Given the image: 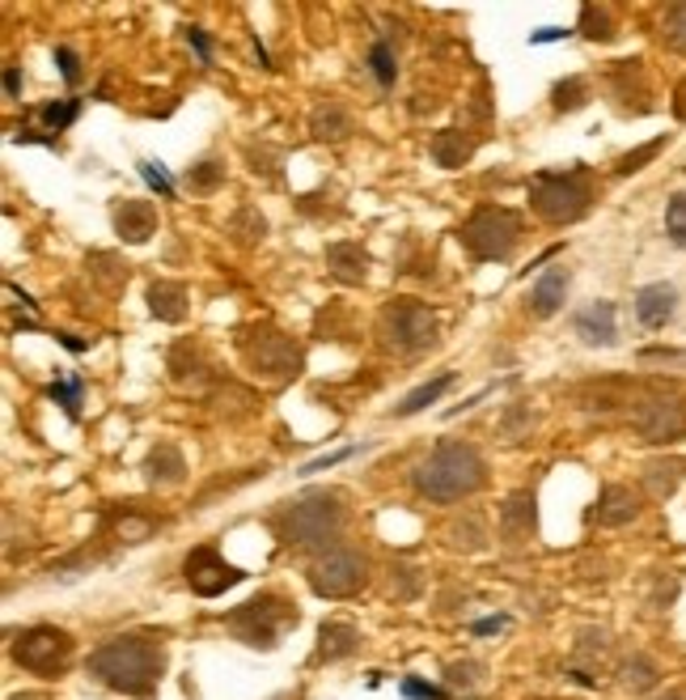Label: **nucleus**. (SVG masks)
<instances>
[{
	"instance_id": "1",
	"label": "nucleus",
	"mask_w": 686,
	"mask_h": 700,
	"mask_svg": "<svg viewBox=\"0 0 686 700\" xmlns=\"http://www.w3.org/2000/svg\"><path fill=\"white\" fill-rule=\"evenodd\" d=\"M85 671L119 697L149 700L166 676V646L157 632H119L85 658Z\"/></svg>"
},
{
	"instance_id": "2",
	"label": "nucleus",
	"mask_w": 686,
	"mask_h": 700,
	"mask_svg": "<svg viewBox=\"0 0 686 700\" xmlns=\"http://www.w3.org/2000/svg\"><path fill=\"white\" fill-rule=\"evenodd\" d=\"M483 488H488V459L474 442H462V437H441L411 467V493L428 506H458Z\"/></svg>"
},
{
	"instance_id": "3",
	"label": "nucleus",
	"mask_w": 686,
	"mask_h": 700,
	"mask_svg": "<svg viewBox=\"0 0 686 700\" xmlns=\"http://www.w3.org/2000/svg\"><path fill=\"white\" fill-rule=\"evenodd\" d=\"M272 527L285 539L288 548L301 552H327L339 544V535L348 531V506L339 488H306L293 501L272 514Z\"/></svg>"
},
{
	"instance_id": "4",
	"label": "nucleus",
	"mask_w": 686,
	"mask_h": 700,
	"mask_svg": "<svg viewBox=\"0 0 686 700\" xmlns=\"http://www.w3.org/2000/svg\"><path fill=\"white\" fill-rule=\"evenodd\" d=\"M237 362L250 378H259L267 387H288L301 378L306 369V348L297 339L280 332L276 323H250V327H237L234 336Z\"/></svg>"
},
{
	"instance_id": "5",
	"label": "nucleus",
	"mask_w": 686,
	"mask_h": 700,
	"mask_svg": "<svg viewBox=\"0 0 686 700\" xmlns=\"http://www.w3.org/2000/svg\"><path fill=\"white\" fill-rule=\"evenodd\" d=\"M597 204V179L585 162H572L564 170H539L530 179V209L546 225H576L590 217Z\"/></svg>"
},
{
	"instance_id": "6",
	"label": "nucleus",
	"mask_w": 686,
	"mask_h": 700,
	"mask_svg": "<svg viewBox=\"0 0 686 700\" xmlns=\"http://www.w3.org/2000/svg\"><path fill=\"white\" fill-rule=\"evenodd\" d=\"M378 344L395 357H420L428 348H437L441 339V318L420 297H395L378 311Z\"/></svg>"
},
{
	"instance_id": "7",
	"label": "nucleus",
	"mask_w": 686,
	"mask_h": 700,
	"mask_svg": "<svg viewBox=\"0 0 686 700\" xmlns=\"http://www.w3.org/2000/svg\"><path fill=\"white\" fill-rule=\"evenodd\" d=\"M521 239H525L521 213L504 209V204H479L458 230V242L474 264H509L518 255Z\"/></svg>"
},
{
	"instance_id": "8",
	"label": "nucleus",
	"mask_w": 686,
	"mask_h": 700,
	"mask_svg": "<svg viewBox=\"0 0 686 700\" xmlns=\"http://www.w3.org/2000/svg\"><path fill=\"white\" fill-rule=\"evenodd\" d=\"M297 620H301V611L288 603L285 595L263 590L250 603L234 607V611L225 616V628L234 632L242 646H250V650H276V646H280V632H285L288 625L297 628Z\"/></svg>"
},
{
	"instance_id": "9",
	"label": "nucleus",
	"mask_w": 686,
	"mask_h": 700,
	"mask_svg": "<svg viewBox=\"0 0 686 700\" xmlns=\"http://www.w3.org/2000/svg\"><path fill=\"white\" fill-rule=\"evenodd\" d=\"M369 552L352 544H335L306 565V581L318 599H352L369 586Z\"/></svg>"
},
{
	"instance_id": "10",
	"label": "nucleus",
	"mask_w": 686,
	"mask_h": 700,
	"mask_svg": "<svg viewBox=\"0 0 686 700\" xmlns=\"http://www.w3.org/2000/svg\"><path fill=\"white\" fill-rule=\"evenodd\" d=\"M72 653H76V641H72L69 628L55 625H30L22 632H13L9 641V658L39 679H60L69 671Z\"/></svg>"
},
{
	"instance_id": "11",
	"label": "nucleus",
	"mask_w": 686,
	"mask_h": 700,
	"mask_svg": "<svg viewBox=\"0 0 686 700\" xmlns=\"http://www.w3.org/2000/svg\"><path fill=\"white\" fill-rule=\"evenodd\" d=\"M632 429L644 446L686 442V399L683 395H644L632 412Z\"/></svg>"
},
{
	"instance_id": "12",
	"label": "nucleus",
	"mask_w": 686,
	"mask_h": 700,
	"mask_svg": "<svg viewBox=\"0 0 686 700\" xmlns=\"http://www.w3.org/2000/svg\"><path fill=\"white\" fill-rule=\"evenodd\" d=\"M183 578H187V586L199 599H216V595L242 586L246 574H242L237 565H229L216 544H199V548H191V552L183 556Z\"/></svg>"
},
{
	"instance_id": "13",
	"label": "nucleus",
	"mask_w": 686,
	"mask_h": 700,
	"mask_svg": "<svg viewBox=\"0 0 686 700\" xmlns=\"http://www.w3.org/2000/svg\"><path fill=\"white\" fill-rule=\"evenodd\" d=\"M496 527H500V544L509 552H521L525 544H534V535H539V493L534 488L509 493L496 509Z\"/></svg>"
},
{
	"instance_id": "14",
	"label": "nucleus",
	"mask_w": 686,
	"mask_h": 700,
	"mask_svg": "<svg viewBox=\"0 0 686 700\" xmlns=\"http://www.w3.org/2000/svg\"><path fill=\"white\" fill-rule=\"evenodd\" d=\"M166 369H170V383L183 390H204L216 378V365L208 357V348L199 339H178L174 348L166 353Z\"/></svg>"
},
{
	"instance_id": "15",
	"label": "nucleus",
	"mask_w": 686,
	"mask_h": 700,
	"mask_svg": "<svg viewBox=\"0 0 686 700\" xmlns=\"http://www.w3.org/2000/svg\"><path fill=\"white\" fill-rule=\"evenodd\" d=\"M639 514H644V501L632 484H602L597 501L590 509V523L606 527V531H618V527H632Z\"/></svg>"
},
{
	"instance_id": "16",
	"label": "nucleus",
	"mask_w": 686,
	"mask_h": 700,
	"mask_svg": "<svg viewBox=\"0 0 686 700\" xmlns=\"http://www.w3.org/2000/svg\"><path fill=\"white\" fill-rule=\"evenodd\" d=\"M618 306L615 302H606V297H597L590 306H581V311L572 314V336L581 339L585 348H615L618 344Z\"/></svg>"
},
{
	"instance_id": "17",
	"label": "nucleus",
	"mask_w": 686,
	"mask_h": 700,
	"mask_svg": "<svg viewBox=\"0 0 686 700\" xmlns=\"http://www.w3.org/2000/svg\"><path fill=\"white\" fill-rule=\"evenodd\" d=\"M111 225H115L119 242L144 246V242H153L162 221H157V204H153V200H132V195H123V200H115V209H111Z\"/></svg>"
},
{
	"instance_id": "18",
	"label": "nucleus",
	"mask_w": 686,
	"mask_h": 700,
	"mask_svg": "<svg viewBox=\"0 0 686 700\" xmlns=\"http://www.w3.org/2000/svg\"><path fill=\"white\" fill-rule=\"evenodd\" d=\"M102 527H106V535H111L115 544H123V548H136V544H149V539L162 531L166 523H162V518H153V514H144V509H136V501H127V506L106 509V514H102Z\"/></svg>"
},
{
	"instance_id": "19",
	"label": "nucleus",
	"mask_w": 686,
	"mask_h": 700,
	"mask_svg": "<svg viewBox=\"0 0 686 700\" xmlns=\"http://www.w3.org/2000/svg\"><path fill=\"white\" fill-rule=\"evenodd\" d=\"M365 650V632L348 620H322L318 625V646H314V667H331L344 658H356Z\"/></svg>"
},
{
	"instance_id": "20",
	"label": "nucleus",
	"mask_w": 686,
	"mask_h": 700,
	"mask_svg": "<svg viewBox=\"0 0 686 700\" xmlns=\"http://www.w3.org/2000/svg\"><path fill=\"white\" fill-rule=\"evenodd\" d=\"M569 290H572V272L564 264L546 267L543 276L530 285V297H525V311L534 314V318H555V314L564 311V302H569Z\"/></svg>"
},
{
	"instance_id": "21",
	"label": "nucleus",
	"mask_w": 686,
	"mask_h": 700,
	"mask_svg": "<svg viewBox=\"0 0 686 700\" xmlns=\"http://www.w3.org/2000/svg\"><path fill=\"white\" fill-rule=\"evenodd\" d=\"M322 264H327V276L339 281V285H365L369 281V251L352 239L327 242Z\"/></svg>"
},
{
	"instance_id": "22",
	"label": "nucleus",
	"mask_w": 686,
	"mask_h": 700,
	"mask_svg": "<svg viewBox=\"0 0 686 700\" xmlns=\"http://www.w3.org/2000/svg\"><path fill=\"white\" fill-rule=\"evenodd\" d=\"M674 314H678V290H674L669 281H653V285L636 290V323L639 327L662 332L665 323H674Z\"/></svg>"
},
{
	"instance_id": "23",
	"label": "nucleus",
	"mask_w": 686,
	"mask_h": 700,
	"mask_svg": "<svg viewBox=\"0 0 686 700\" xmlns=\"http://www.w3.org/2000/svg\"><path fill=\"white\" fill-rule=\"evenodd\" d=\"M352 132H356L352 111H348L339 98H322V102H314V111H309V136H314V141H322V145H339V141H348Z\"/></svg>"
},
{
	"instance_id": "24",
	"label": "nucleus",
	"mask_w": 686,
	"mask_h": 700,
	"mask_svg": "<svg viewBox=\"0 0 686 700\" xmlns=\"http://www.w3.org/2000/svg\"><path fill=\"white\" fill-rule=\"evenodd\" d=\"M183 480H187V459H183V450H178L174 442L149 446V455H144V484H149V488H178Z\"/></svg>"
},
{
	"instance_id": "25",
	"label": "nucleus",
	"mask_w": 686,
	"mask_h": 700,
	"mask_svg": "<svg viewBox=\"0 0 686 700\" xmlns=\"http://www.w3.org/2000/svg\"><path fill=\"white\" fill-rule=\"evenodd\" d=\"M446 544H450L453 552H488L492 548V531H488V523H483V514L479 509H462V514H453L450 523H446Z\"/></svg>"
},
{
	"instance_id": "26",
	"label": "nucleus",
	"mask_w": 686,
	"mask_h": 700,
	"mask_svg": "<svg viewBox=\"0 0 686 700\" xmlns=\"http://www.w3.org/2000/svg\"><path fill=\"white\" fill-rule=\"evenodd\" d=\"M144 302H149V314L157 318V323H183L191 314V293L183 281H153L149 290H144Z\"/></svg>"
},
{
	"instance_id": "27",
	"label": "nucleus",
	"mask_w": 686,
	"mask_h": 700,
	"mask_svg": "<svg viewBox=\"0 0 686 700\" xmlns=\"http://www.w3.org/2000/svg\"><path fill=\"white\" fill-rule=\"evenodd\" d=\"M474 149H479V141L471 132H462V128H441L428 141V153H432V162L441 170H462L474 158Z\"/></svg>"
},
{
	"instance_id": "28",
	"label": "nucleus",
	"mask_w": 686,
	"mask_h": 700,
	"mask_svg": "<svg viewBox=\"0 0 686 700\" xmlns=\"http://www.w3.org/2000/svg\"><path fill=\"white\" fill-rule=\"evenodd\" d=\"M453 383H458V374H453V369H446V374L428 378L424 387L407 390V395H402L399 404H395V408L386 412V416H390V420H407V416H420V412L432 408V404H437V399H441V395H446V390H450Z\"/></svg>"
},
{
	"instance_id": "29",
	"label": "nucleus",
	"mask_w": 686,
	"mask_h": 700,
	"mask_svg": "<svg viewBox=\"0 0 686 700\" xmlns=\"http://www.w3.org/2000/svg\"><path fill=\"white\" fill-rule=\"evenodd\" d=\"M267 230H272V225H267V217L259 213V204H250V200H242L234 209V217L225 221V234H229V242L242 246V251L267 242Z\"/></svg>"
},
{
	"instance_id": "30",
	"label": "nucleus",
	"mask_w": 686,
	"mask_h": 700,
	"mask_svg": "<svg viewBox=\"0 0 686 700\" xmlns=\"http://www.w3.org/2000/svg\"><path fill=\"white\" fill-rule=\"evenodd\" d=\"M639 480H644V488H648L653 501H669V497L678 493V484L686 480V463L683 459H648L644 463V471H639Z\"/></svg>"
},
{
	"instance_id": "31",
	"label": "nucleus",
	"mask_w": 686,
	"mask_h": 700,
	"mask_svg": "<svg viewBox=\"0 0 686 700\" xmlns=\"http://www.w3.org/2000/svg\"><path fill=\"white\" fill-rule=\"evenodd\" d=\"M618 683H623L632 697L653 692V688L662 683V667H657V658H648V653H627V658L618 662Z\"/></svg>"
},
{
	"instance_id": "32",
	"label": "nucleus",
	"mask_w": 686,
	"mask_h": 700,
	"mask_svg": "<svg viewBox=\"0 0 686 700\" xmlns=\"http://www.w3.org/2000/svg\"><path fill=\"white\" fill-rule=\"evenodd\" d=\"M534 425H539V412L530 408V399H513V404H504L496 420V437L504 446H518L525 437L534 434Z\"/></svg>"
},
{
	"instance_id": "33",
	"label": "nucleus",
	"mask_w": 686,
	"mask_h": 700,
	"mask_svg": "<svg viewBox=\"0 0 686 700\" xmlns=\"http://www.w3.org/2000/svg\"><path fill=\"white\" fill-rule=\"evenodd\" d=\"M183 187L191 195H216L225 187V158L221 153H204L199 162H191L183 174Z\"/></svg>"
},
{
	"instance_id": "34",
	"label": "nucleus",
	"mask_w": 686,
	"mask_h": 700,
	"mask_svg": "<svg viewBox=\"0 0 686 700\" xmlns=\"http://www.w3.org/2000/svg\"><path fill=\"white\" fill-rule=\"evenodd\" d=\"M590 77H560L555 85H551V111L555 115H572V111H585L590 106Z\"/></svg>"
},
{
	"instance_id": "35",
	"label": "nucleus",
	"mask_w": 686,
	"mask_h": 700,
	"mask_svg": "<svg viewBox=\"0 0 686 700\" xmlns=\"http://www.w3.org/2000/svg\"><path fill=\"white\" fill-rule=\"evenodd\" d=\"M365 64H369V73L378 81L381 90H395V81H399V55H395V43L390 39H378L369 55H365Z\"/></svg>"
},
{
	"instance_id": "36",
	"label": "nucleus",
	"mask_w": 686,
	"mask_h": 700,
	"mask_svg": "<svg viewBox=\"0 0 686 700\" xmlns=\"http://www.w3.org/2000/svg\"><path fill=\"white\" fill-rule=\"evenodd\" d=\"M576 30L590 39V43H611L618 30H615V13L606 4H581V22Z\"/></svg>"
},
{
	"instance_id": "37",
	"label": "nucleus",
	"mask_w": 686,
	"mask_h": 700,
	"mask_svg": "<svg viewBox=\"0 0 686 700\" xmlns=\"http://www.w3.org/2000/svg\"><path fill=\"white\" fill-rule=\"evenodd\" d=\"M446 683H450L453 692H462V697H474L483 683H488V667L479 662V658H462V662H450L446 667Z\"/></svg>"
},
{
	"instance_id": "38",
	"label": "nucleus",
	"mask_w": 686,
	"mask_h": 700,
	"mask_svg": "<svg viewBox=\"0 0 686 700\" xmlns=\"http://www.w3.org/2000/svg\"><path fill=\"white\" fill-rule=\"evenodd\" d=\"M81 395H85V378L81 374H69V378H60V383L48 387V399H55L64 408V416H69L72 425L81 420Z\"/></svg>"
},
{
	"instance_id": "39",
	"label": "nucleus",
	"mask_w": 686,
	"mask_h": 700,
	"mask_svg": "<svg viewBox=\"0 0 686 700\" xmlns=\"http://www.w3.org/2000/svg\"><path fill=\"white\" fill-rule=\"evenodd\" d=\"M420 590H424V574L416 565H407V560H395L390 565V595L402 599V603H411V599H420Z\"/></svg>"
},
{
	"instance_id": "40",
	"label": "nucleus",
	"mask_w": 686,
	"mask_h": 700,
	"mask_svg": "<svg viewBox=\"0 0 686 700\" xmlns=\"http://www.w3.org/2000/svg\"><path fill=\"white\" fill-rule=\"evenodd\" d=\"M662 43L674 55H686V4H669L662 13Z\"/></svg>"
},
{
	"instance_id": "41",
	"label": "nucleus",
	"mask_w": 686,
	"mask_h": 700,
	"mask_svg": "<svg viewBox=\"0 0 686 700\" xmlns=\"http://www.w3.org/2000/svg\"><path fill=\"white\" fill-rule=\"evenodd\" d=\"M76 115H81V98H60V102L39 106V120L48 123V132H64V128H72Z\"/></svg>"
},
{
	"instance_id": "42",
	"label": "nucleus",
	"mask_w": 686,
	"mask_h": 700,
	"mask_svg": "<svg viewBox=\"0 0 686 700\" xmlns=\"http://www.w3.org/2000/svg\"><path fill=\"white\" fill-rule=\"evenodd\" d=\"M669 145V136H657V141H648V145H639V149H632V153H623L615 162V174L618 179H627V174H636V170H644L662 149Z\"/></svg>"
},
{
	"instance_id": "43",
	"label": "nucleus",
	"mask_w": 686,
	"mask_h": 700,
	"mask_svg": "<svg viewBox=\"0 0 686 700\" xmlns=\"http://www.w3.org/2000/svg\"><path fill=\"white\" fill-rule=\"evenodd\" d=\"M611 650V632L606 628H581L576 632V662H597Z\"/></svg>"
},
{
	"instance_id": "44",
	"label": "nucleus",
	"mask_w": 686,
	"mask_h": 700,
	"mask_svg": "<svg viewBox=\"0 0 686 700\" xmlns=\"http://www.w3.org/2000/svg\"><path fill=\"white\" fill-rule=\"evenodd\" d=\"M246 162H250V174H263V179H280V162L285 153L272 145H246Z\"/></svg>"
},
{
	"instance_id": "45",
	"label": "nucleus",
	"mask_w": 686,
	"mask_h": 700,
	"mask_svg": "<svg viewBox=\"0 0 686 700\" xmlns=\"http://www.w3.org/2000/svg\"><path fill=\"white\" fill-rule=\"evenodd\" d=\"M665 234H669L674 246L686 251V192L669 195V204H665Z\"/></svg>"
},
{
	"instance_id": "46",
	"label": "nucleus",
	"mask_w": 686,
	"mask_h": 700,
	"mask_svg": "<svg viewBox=\"0 0 686 700\" xmlns=\"http://www.w3.org/2000/svg\"><path fill=\"white\" fill-rule=\"evenodd\" d=\"M136 170H141V179L162 195V200H174V179L162 170V162H136Z\"/></svg>"
},
{
	"instance_id": "47",
	"label": "nucleus",
	"mask_w": 686,
	"mask_h": 700,
	"mask_svg": "<svg viewBox=\"0 0 686 700\" xmlns=\"http://www.w3.org/2000/svg\"><path fill=\"white\" fill-rule=\"evenodd\" d=\"M402 688V697L407 700H450V692H446V688H437V683H424V679H402L399 683Z\"/></svg>"
},
{
	"instance_id": "48",
	"label": "nucleus",
	"mask_w": 686,
	"mask_h": 700,
	"mask_svg": "<svg viewBox=\"0 0 686 700\" xmlns=\"http://www.w3.org/2000/svg\"><path fill=\"white\" fill-rule=\"evenodd\" d=\"M51 55H55V64H60V77H64L69 85H81V55L72 48H64V43L51 51Z\"/></svg>"
},
{
	"instance_id": "49",
	"label": "nucleus",
	"mask_w": 686,
	"mask_h": 700,
	"mask_svg": "<svg viewBox=\"0 0 686 700\" xmlns=\"http://www.w3.org/2000/svg\"><path fill=\"white\" fill-rule=\"evenodd\" d=\"M356 450H365V446H344V450H331V455H322V459H314V463H306L297 476H314V471H327V467H339L344 459H352Z\"/></svg>"
},
{
	"instance_id": "50",
	"label": "nucleus",
	"mask_w": 686,
	"mask_h": 700,
	"mask_svg": "<svg viewBox=\"0 0 686 700\" xmlns=\"http://www.w3.org/2000/svg\"><path fill=\"white\" fill-rule=\"evenodd\" d=\"M639 365H686V348H644Z\"/></svg>"
},
{
	"instance_id": "51",
	"label": "nucleus",
	"mask_w": 686,
	"mask_h": 700,
	"mask_svg": "<svg viewBox=\"0 0 686 700\" xmlns=\"http://www.w3.org/2000/svg\"><path fill=\"white\" fill-rule=\"evenodd\" d=\"M183 30H187V43L195 48L199 64H213V39H208V30L204 26H183Z\"/></svg>"
},
{
	"instance_id": "52",
	"label": "nucleus",
	"mask_w": 686,
	"mask_h": 700,
	"mask_svg": "<svg viewBox=\"0 0 686 700\" xmlns=\"http://www.w3.org/2000/svg\"><path fill=\"white\" fill-rule=\"evenodd\" d=\"M572 30H564V26H543V30H530V43L539 48V43H560V39H569Z\"/></svg>"
},
{
	"instance_id": "53",
	"label": "nucleus",
	"mask_w": 686,
	"mask_h": 700,
	"mask_svg": "<svg viewBox=\"0 0 686 700\" xmlns=\"http://www.w3.org/2000/svg\"><path fill=\"white\" fill-rule=\"evenodd\" d=\"M4 98H9V102H18V98H22V69H18V64H9V69H4Z\"/></svg>"
},
{
	"instance_id": "54",
	"label": "nucleus",
	"mask_w": 686,
	"mask_h": 700,
	"mask_svg": "<svg viewBox=\"0 0 686 700\" xmlns=\"http://www.w3.org/2000/svg\"><path fill=\"white\" fill-rule=\"evenodd\" d=\"M500 628H509V616L500 611V616H488V620H479V625H471L474 637H488V632H500Z\"/></svg>"
},
{
	"instance_id": "55",
	"label": "nucleus",
	"mask_w": 686,
	"mask_h": 700,
	"mask_svg": "<svg viewBox=\"0 0 686 700\" xmlns=\"http://www.w3.org/2000/svg\"><path fill=\"white\" fill-rule=\"evenodd\" d=\"M674 120L686 123V77L678 81V90H674Z\"/></svg>"
},
{
	"instance_id": "56",
	"label": "nucleus",
	"mask_w": 686,
	"mask_h": 700,
	"mask_svg": "<svg viewBox=\"0 0 686 700\" xmlns=\"http://www.w3.org/2000/svg\"><path fill=\"white\" fill-rule=\"evenodd\" d=\"M55 339H60L69 353H85V348H90V339H72V336H60V332H55Z\"/></svg>"
},
{
	"instance_id": "57",
	"label": "nucleus",
	"mask_w": 686,
	"mask_h": 700,
	"mask_svg": "<svg viewBox=\"0 0 686 700\" xmlns=\"http://www.w3.org/2000/svg\"><path fill=\"white\" fill-rule=\"evenodd\" d=\"M653 700H686V692H678V688H669V692H662V697H653Z\"/></svg>"
}]
</instances>
